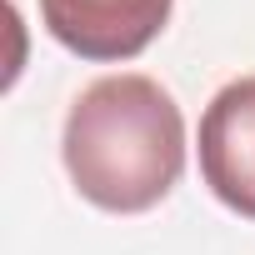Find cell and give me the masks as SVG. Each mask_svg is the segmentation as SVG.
Listing matches in <instances>:
<instances>
[{
    "mask_svg": "<svg viewBox=\"0 0 255 255\" xmlns=\"http://www.w3.org/2000/svg\"><path fill=\"white\" fill-rule=\"evenodd\" d=\"M60 160L90 205L110 215L155 210L185 175V115L150 75H100L65 115Z\"/></svg>",
    "mask_w": 255,
    "mask_h": 255,
    "instance_id": "6da1fadb",
    "label": "cell"
},
{
    "mask_svg": "<svg viewBox=\"0 0 255 255\" xmlns=\"http://www.w3.org/2000/svg\"><path fill=\"white\" fill-rule=\"evenodd\" d=\"M175 0H40V25L80 60L115 65L150 50L170 25Z\"/></svg>",
    "mask_w": 255,
    "mask_h": 255,
    "instance_id": "7a4b0ae2",
    "label": "cell"
},
{
    "mask_svg": "<svg viewBox=\"0 0 255 255\" xmlns=\"http://www.w3.org/2000/svg\"><path fill=\"white\" fill-rule=\"evenodd\" d=\"M200 180L225 210L255 220V75L210 95L200 115Z\"/></svg>",
    "mask_w": 255,
    "mask_h": 255,
    "instance_id": "3957f363",
    "label": "cell"
}]
</instances>
